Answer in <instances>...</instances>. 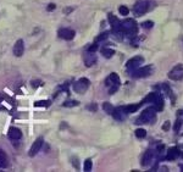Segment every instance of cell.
I'll list each match as a JSON object with an SVG mask.
<instances>
[{
    "label": "cell",
    "mask_w": 183,
    "mask_h": 172,
    "mask_svg": "<svg viewBox=\"0 0 183 172\" xmlns=\"http://www.w3.org/2000/svg\"><path fill=\"white\" fill-rule=\"evenodd\" d=\"M156 120V110L154 106H149L143 110L142 114L136 120V125H145V123H154Z\"/></svg>",
    "instance_id": "cell-1"
},
{
    "label": "cell",
    "mask_w": 183,
    "mask_h": 172,
    "mask_svg": "<svg viewBox=\"0 0 183 172\" xmlns=\"http://www.w3.org/2000/svg\"><path fill=\"white\" fill-rule=\"evenodd\" d=\"M121 27L125 31V34L128 38H134L138 34V27H137V22L133 18H126L121 22Z\"/></svg>",
    "instance_id": "cell-2"
},
{
    "label": "cell",
    "mask_w": 183,
    "mask_h": 172,
    "mask_svg": "<svg viewBox=\"0 0 183 172\" xmlns=\"http://www.w3.org/2000/svg\"><path fill=\"white\" fill-rule=\"evenodd\" d=\"M105 84L109 88V94H114L117 92V89L120 88V77L117 73L112 72L111 75H109L105 79Z\"/></svg>",
    "instance_id": "cell-3"
},
{
    "label": "cell",
    "mask_w": 183,
    "mask_h": 172,
    "mask_svg": "<svg viewBox=\"0 0 183 172\" xmlns=\"http://www.w3.org/2000/svg\"><path fill=\"white\" fill-rule=\"evenodd\" d=\"M143 62H144V58L143 56H134L132 59H129L126 65V69L129 72V75H132L137 69H139Z\"/></svg>",
    "instance_id": "cell-4"
},
{
    "label": "cell",
    "mask_w": 183,
    "mask_h": 172,
    "mask_svg": "<svg viewBox=\"0 0 183 172\" xmlns=\"http://www.w3.org/2000/svg\"><path fill=\"white\" fill-rule=\"evenodd\" d=\"M89 84H90V82H89L88 78H84V77L80 78L77 82L73 83V90L78 94H83L84 92H87V89L89 88Z\"/></svg>",
    "instance_id": "cell-5"
},
{
    "label": "cell",
    "mask_w": 183,
    "mask_h": 172,
    "mask_svg": "<svg viewBox=\"0 0 183 172\" xmlns=\"http://www.w3.org/2000/svg\"><path fill=\"white\" fill-rule=\"evenodd\" d=\"M150 5L148 1H144V0H138V1L134 4V7H133V11H134V14L136 16H142V15H144L145 12L149 10Z\"/></svg>",
    "instance_id": "cell-6"
},
{
    "label": "cell",
    "mask_w": 183,
    "mask_h": 172,
    "mask_svg": "<svg viewBox=\"0 0 183 172\" xmlns=\"http://www.w3.org/2000/svg\"><path fill=\"white\" fill-rule=\"evenodd\" d=\"M153 66H144V67H139V69H137L132 75V77H134V78H144V77H148V76H150L151 73H153Z\"/></svg>",
    "instance_id": "cell-7"
},
{
    "label": "cell",
    "mask_w": 183,
    "mask_h": 172,
    "mask_svg": "<svg viewBox=\"0 0 183 172\" xmlns=\"http://www.w3.org/2000/svg\"><path fill=\"white\" fill-rule=\"evenodd\" d=\"M168 78L172 79V81H181L183 78V65H176L168 72Z\"/></svg>",
    "instance_id": "cell-8"
},
{
    "label": "cell",
    "mask_w": 183,
    "mask_h": 172,
    "mask_svg": "<svg viewBox=\"0 0 183 172\" xmlns=\"http://www.w3.org/2000/svg\"><path fill=\"white\" fill-rule=\"evenodd\" d=\"M155 160V151L153 149H148L144 154H143L142 157V165L144 167H148L153 164V161Z\"/></svg>",
    "instance_id": "cell-9"
},
{
    "label": "cell",
    "mask_w": 183,
    "mask_h": 172,
    "mask_svg": "<svg viewBox=\"0 0 183 172\" xmlns=\"http://www.w3.org/2000/svg\"><path fill=\"white\" fill-rule=\"evenodd\" d=\"M43 143H44V139H43L42 137L37 138L35 142L32 144V147H31V149H30V151H28V155H30V156L37 155L39 151H41V149H42V147H43Z\"/></svg>",
    "instance_id": "cell-10"
},
{
    "label": "cell",
    "mask_w": 183,
    "mask_h": 172,
    "mask_svg": "<svg viewBox=\"0 0 183 172\" xmlns=\"http://www.w3.org/2000/svg\"><path fill=\"white\" fill-rule=\"evenodd\" d=\"M127 111H126V106H117L114 109V112H112V116L115 120L117 121H123L125 118L127 117Z\"/></svg>",
    "instance_id": "cell-11"
},
{
    "label": "cell",
    "mask_w": 183,
    "mask_h": 172,
    "mask_svg": "<svg viewBox=\"0 0 183 172\" xmlns=\"http://www.w3.org/2000/svg\"><path fill=\"white\" fill-rule=\"evenodd\" d=\"M75 31L73 30H70V28H61L59 31V37L65 39V41H71V39L75 38Z\"/></svg>",
    "instance_id": "cell-12"
},
{
    "label": "cell",
    "mask_w": 183,
    "mask_h": 172,
    "mask_svg": "<svg viewBox=\"0 0 183 172\" xmlns=\"http://www.w3.org/2000/svg\"><path fill=\"white\" fill-rule=\"evenodd\" d=\"M7 137H9L10 139H12V140H18V139H21V137H22V132H21V129L17 128V127H11V128L9 129Z\"/></svg>",
    "instance_id": "cell-13"
},
{
    "label": "cell",
    "mask_w": 183,
    "mask_h": 172,
    "mask_svg": "<svg viewBox=\"0 0 183 172\" xmlns=\"http://www.w3.org/2000/svg\"><path fill=\"white\" fill-rule=\"evenodd\" d=\"M181 155V151H179V148L177 147H172V148H170L167 150V154H166V159L170 161H172V160H176V159Z\"/></svg>",
    "instance_id": "cell-14"
},
{
    "label": "cell",
    "mask_w": 183,
    "mask_h": 172,
    "mask_svg": "<svg viewBox=\"0 0 183 172\" xmlns=\"http://www.w3.org/2000/svg\"><path fill=\"white\" fill-rule=\"evenodd\" d=\"M83 59H84V63H86L87 67H90V66H93L97 62V56L94 55V52L87 51L83 56Z\"/></svg>",
    "instance_id": "cell-15"
},
{
    "label": "cell",
    "mask_w": 183,
    "mask_h": 172,
    "mask_svg": "<svg viewBox=\"0 0 183 172\" xmlns=\"http://www.w3.org/2000/svg\"><path fill=\"white\" fill-rule=\"evenodd\" d=\"M23 52H24V44H23V41L22 39H18V41L16 42V44L14 45V54L15 56L20 58L23 55Z\"/></svg>",
    "instance_id": "cell-16"
},
{
    "label": "cell",
    "mask_w": 183,
    "mask_h": 172,
    "mask_svg": "<svg viewBox=\"0 0 183 172\" xmlns=\"http://www.w3.org/2000/svg\"><path fill=\"white\" fill-rule=\"evenodd\" d=\"M108 20H109V22H110V24H111V30H116V28L121 27V22H120V20L117 18L115 15L109 14V15H108Z\"/></svg>",
    "instance_id": "cell-17"
},
{
    "label": "cell",
    "mask_w": 183,
    "mask_h": 172,
    "mask_svg": "<svg viewBox=\"0 0 183 172\" xmlns=\"http://www.w3.org/2000/svg\"><path fill=\"white\" fill-rule=\"evenodd\" d=\"M9 166V159H7V155L4 150L0 149V167L1 168H6Z\"/></svg>",
    "instance_id": "cell-18"
},
{
    "label": "cell",
    "mask_w": 183,
    "mask_h": 172,
    "mask_svg": "<svg viewBox=\"0 0 183 172\" xmlns=\"http://www.w3.org/2000/svg\"><path fill=\"white\" fill-rule=\"evenodd\" d=\"M154 108H155L156 111H162L164 110V98H162L161 94H159L156 100L154 101Z\"/></svg>",
    "instance_id": "cell-19"
},
{
    "label": "cell",
    "mask_w": 183,
    "mask_h": 172,
    "mask_svg": "<svg viewBox=\"0 0 183 172\" xmlns=\"http://www.w3.org/2000/svg\"><path fill=\"white\" fill-rule=\"evenodd\" d=\"M142 105H143V101H140L138 104H134V105H126V111H127L128 115L129 114H133V112H136L142 106Z\"/></svg>",
    "instance_id": "cell-20"
},
{
    "label": "cell",
    "mask_w": 183,
    "mask_h": 172,
    "mask_svg": "<svg viewBox=\"0 0 183 172\" xmlns=\"http://www.w3.org/2000/svg\"><path fill=\"white\" fill-rule=\"evenodd\" d=\"M158 95H159V93H155V92H153V93H149L142 101H143V104H145V103H153L154 104V101L156 100Z\"/></svg>",
    "instance_id": "cell-21"
},
{
    "label": "cell",
    "mask_w": 183,
    "mask_h": 172,
    "mask_svg": "<svg viewBox=\"0 0 183 172\" xmlns=\"http://www.w3.org/2000/svg\"><path fill=\"white\" fill-rule=\"evenodd\" d=\"M101 54H103V56H104V58L110 59V58H112V56H114L115 51H114L112 49H109V48H103V49H101Z\"/></svg>",
    "instance_id": "cell-22"
},
{
    "label": "cell",
    "mask_w": 183,
    "mask_h": 172,
    "mask_svg": "<svg viewBox=\"0 0 183 172\" xmlns=\"http://www.w3.org/2000/svg\"><path fill=\"white\" fill-rule=\"evenodd\" d=\"M103 109H104V111H105L108 115H112V112H114V106L110 103H108V101H105L103 104Z\"/></svg>",
    "instance_id": "cell-23"
},
{
    "label": "cell",
    "mask_w": 183,
    "mask_h": 172,
    "mask_svg": "<svg viewBox=\"0 0 183 172\" xmlns=\"http://www.w3.org/2000/svg\"><path fill=\"white\" fill-rule=\"evenodd\" d=\"M134 133H136V137H137V138L142 139V138H145V136H147V131H145V129H143V128H138V129L134 131Z\"/></svg>",
    "instance_id": "cell-24"
},
{
    "label": "cell",
    "mask_w": 183,
    "mask_h": 172,
    "mask_svg": "<svg viewBox=\"0 0 183 172\" xmlns=\"http://www.w3.org/2000/svg\"><path fill=\"white\" fill-rule=\"evenodd\" d=\"M109 35H110V32H103L100 35H98V37L95 38V43L105 41V39H108V38H109Z\"/></svg>",
    "instance_id": "cell-25"
},
{
    "label": "cell",
    "mask_w": 183,
    "mask_h": 172,
    "mask_svg": "<svg viewBox=\"0 0 183 172\" xmlns=\"http://www.w3.org/2000/svg\"><path fill=\"white\" fill-rule=\"evenodd\" d=\"M92 167H93V164H92V160H90V159H87V160L84 161L83 170H84L86 172H88V171H90V170H92Z\"/></svg>",
    "instance_id": "cell-26"
},
{
    "label": "cell",
    "mask_w": 183,
    "mask_h": 172,
    "mask_svg": "<svg viewBox=\"0 0 183 172\" xmlns=\"http://www.w3.org/2000/svg\"><path fill=\"white\" fill-rule=\"evenodd\" d=\"M119 12H120L122 16H127V15L129 14V9H128L127 6H125V5H121V6L119 7Z\"/></svg>",
    "instance_id": "cell-27"
},
{
    "label": "cell",
    "mask_w": 183,
    "mask_h": 172,
    "mask_svg": "<svg viewBox=\"0 0 183 172\" xmlns=\"http://www.w3.org/2000/svg\"><path fill=\"white\" fill-rule=\"evenodd\" d=\"M77 105H78L77 100H69V101L63 103V106H66V108H72V106H77Z\"/></svg>",
    "instance_id": "cell-28"
},
{
    "label": "cell",
    "mask_w": 183,
    "mask_h": 172,
    "mask_svg": "<svg viewBox=\"0 0 183 172\" xmlns=\"http://www.w3.org/2000/svg\"><path fill=\"white\" fill-rule=\"evenodd\" d=\"M35 106H49L50 105V101L49 100H43V101H35L34 103Z\"/></svg>",
    "instance_id": "cell-29"
},
{
    "label": "cell",
    "mask_w": 183,
    "mask_h": 172,
    "mask_svg": "<svg viewBox=\"0 0 183 172\" xmlns=\"http://www.w3.org/2000/svg\"><path fill=\"white\" fill-rule=\"evenodd\" d=\"M181 127H182V120H181V118H177V120H176V123H175V127H173V129H175L176 133L181 129Z\"/></svg>",
    "instance_id": "cell-30"
},
{
    "label": "cell",
    "mask_w": 183,
    "mask_h": 172,
    "mask_svg": "<svg viewBox=\"0 0 183 172\" xmlns=\"http://www.w3.org/2000/svg\"><path fill=\"white\" fill-rule=\"evenodd\" d=\"M153 26H154V22H153V21H145V22L142 23V27H143V28H147V30H148V28H151Z\"/></svg>",
    "instance_id": "cell-31"
},
{
    "label": "cell",
    "mask_w": 183,
    "mask_h": 172,
    "mask_svg": "<svg viewBox=\"0 0 183 172\" xmlns=\"http://www.w3.org/2000/svg\"><path fill=\"white\" fill-rule=\"evenodd\" d=\"M97 50H98V44H97V43L92 44V45H89V47L87 48V51H89V52H95Z\"/></svg>",
    "instance_id": "cell-32"
},
{
    "label": "cell",
    "mask_w": 183,
    "mask_h": 172,
    "mask_svg": "<svg viewBox=\"0 0 183 172\" xmlns=\"http://www.w3.org/2000/svg\"><path fill=\"white\" fill-rule=\"evenodd\" d=\"M42 84H43L42 81H33V82H32V86H33L34 88H37V87H39V86H42Z\"/></svg>",
    "instance_id": "cell-33"
},
{
    "label": "cell",
    "mask_w": 183,
    "mask_h": 172,
    "mask_svg": "<svg viewBox=\"0 0 183 172\" xmlns=\"http://www.w3.org/2000/svg\"><path fill=\"white\" fill-rule=\"evenodd\" d=\"M168 128H170V121H166L164 123V126H162V129L164 131H168Z\"/></svg>",
    "instance_id": "cell-34"
},
{
    "label": "cell",
    "mask_w": 183,
    "mask_h": 172,
    "mask_svg": "<svg viewBox=\"0 0 183 172\" xmlns=\"http://www.w3.org/2000/svg\"><path fill=\"white\" fill-rule=\"evenodd\" d=\"M88 109H89V110H93V111H97V105H95V104L88 105Z\"/></svg>",
    "instance_id": "cell-35"
},
{
    "label": "cell",
    "mask_w": 183,
    "mask_h": 172,
    "mask_svg": "<svg viewBox=\"0 0 183 172\" xmlns=\"http://www.w3.org/2000/svg\"><path fill=\"white\" fill-rule=\"evenodd\" d=\"M54 9H55V4H49V6L46 7L48 11H53Z\"/></svg>",
    "instance_id": "cell-36"
},
{
    "label": "cell",
    "mask_w": 183,
    "mask_h": 172,
    "mask_svg": "<svg viewBox=\"0 0 183 172\" xmlns=\"http://www.w3.org/2000/svg\"><path fill=\"white\" fill-rule=\"evenodd\" d=\"M179 151H181V155H182V156H183V145H182V147H181V148H179Z\"/></svg>",
    "instance_id": "cell-37"
},
{
    "label": "cell",
    "mask_w": 183,
    "mask_h": 172,
    "mask_svg": "<svg viewBox=\"0 0 183 172\" xmlns=\"http://www.w3.org/2000/svg\"><path fill=\"white\" fill-rule=\"evenodd\" d=\"M179 168H181V170L183 171V164H182V165H179Z\"/></svg>",
    "instance_id": "cell-38"
}]
</instances>
